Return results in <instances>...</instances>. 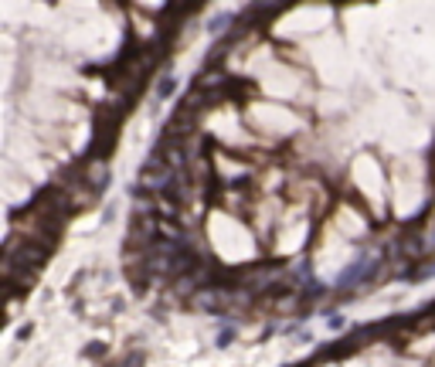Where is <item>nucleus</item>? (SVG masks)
<instances>
[{
    "label": "nucleus",
    "mask_w": 435,
    "mask_h": 367,
    "mask_svg": "<svg viewBox=\"0 0 435 367\" xmlns=\"http://www.w3.org/2000/svg\"><path fill=\"white\" fill-rule=\"evenodd\" d=\"M82 180H85V187H92L95 194H102L113 184L109 160H85V163H82Z\"/></svg>",
    "instance_id": "7ed1b4c3"
},
{
    "label": "nucleus",
    "mask_w": 435,
    "mask_h": 367,
    "mask_svg": "<svg viewBox=\"0 0 435 367\" xmlns=\"http://www.w3.org/2000/svg\"><path fill=\"white\" fill-rule=\"evenodd\" d=\"M231 20H235V17H231V14H221V17H214V20H211V24H208V31H211V34H214V38H218V34H228V27H231Z\"/></svg>",
    "instance_id": "0eeeda50"
},
{
    "label": "nucleus",
    "mask_w": 435,
    "mask_h": 367,
    "mask_svg": "<svg viewBox=\"0 0 435 367\" xmlns=\"http://www.w3.org/2000/svg\"><path fill=\"white\" fill-rule=\"evenodd\" d=\"M343 323H347V320H343L340 313H333V316L326 320V327H330V330H343Z\"/></svg>",
    "instance_id": "9b49d317"
},
{
    "label": "nucleus",
    "mask_w": 435,
    "mask_h": 367,
    "mask_svg": "<svg viewBox=\"0 0 435 367\" xmlns=\"http://www.w3.org/2000/svg\"><path fill=\"white\" fill-rule=\"evenodd\" d=\"M106 344H102V340H92V344H85V350H82V354H85V357H102V354H106Z\"/></svg>",
    "instance_id": "1a4fd4ad"
},
{
    "label": "nucleus",
    "mask_w": 435,
    "mask_h": 367,
    "mask_svg": "<svg viewBox=\"0 0 435 367\" xmlns=\"http://www.w3.org/2000/svg\"><path fill=\"white\" fill-rule=\"evenodd\" d=\"M231 340H235V327H231V323H228V327L221 330V333H218V347H228V344H231Z\"/></svg>",
    "instance_id": "9d476101"
},
{
    "label": "nucleus",
    "mask_w": 435,
    "mask_h": 367,
    "mask_svg": "<svg viewBox=\"0 0 435 367\" xmlns=\"http://www.w3.org/2000/svg\"><path fill=\"white\" fill-rule=\"evenodd\" d=\"M401 251H405L408 258H418V255L425 251V242H422V238H405V242H401Z\"/></svg>",
    "instance_id": "423d86ee"
},
{
    "label": "nucleus",
    "mask_w": 435,
    "mask_h": 367,
    "mask_svg": "<svg viewBox=\"0 0 435 367\" xmlns=\"http://www.w3.org/2000/svg\"><path fill=\"white\" fill-rule=\"evenodd\" d=\"M156 218L160 221H180L184 218V204H177L167 194H156Z\"/></svg>",
    "instance_id": "20e7f679"
},
{
    "label": "nucleus",
    "mask_w": 435,
    "mask_h": 367,
    "mask_svg": "<svg viewBox=\"0 0 435 367\" xmlns=\"http://www.w3.org/2000/svg\"><path fill=\"white\" fill-rule=\"evenodd\" d=\"M173 184V170L163 163V156H146L143 160V167H140V174H136V187L146 194H167V187Z\"/></svg>",
    "instance_id": "f257e3e1"
},
{
    "label": "nucleus",
    "mask_w": 435,
    "mask_h": 367,
    "mask_svg": "<svg viewBox=\"0 0 435 367\" xmlns=\"http://www.w3.org/2000/svg\"><path fill=\"white\" fill-rule=\"evenodd\" d=\"M173 92H177V78H173V75H163V78H160V85H156V96H160V99H170Z\"/></svg>",
    "instance_id": "6e6552de"
},
{
    "label": "nucleus",
    "mask_w": 435,
    "mask_h": 367,
    "mask_svg": "<svg viewBox=\"0 0 435 367\" xmlns=\"http://www.w3.org/2000/svg\"><path fill=\"white\" fill-rule=\"evenodd\" d=\"M126 279H130V289L136 292V296H143L153 282V275L143 269V262H140V265H126Z\"/></svg>",
    "instance_id": "39448f33"
},
{
    "label": "nucleus",
    "mask_w": 435,
    "mask_h": 367,
    "mask_svg": "<svg viewBox=\"0 0 435 367\" xmlns=\"http://www.w3.org/2000/svg\"><path fill=\"white\" fill-rule=\"evenodd\" d=\"M378 272H381V262H378V258H357V262H354V265L340 275V282H337V286H340V289H350V286L357 289V286H364V282L378 279Z\"/></svg>",
    "instance_id": "f03ea898"
},
{
    "label": "nucleus",
    "mask_w": 435,
    "mask_h": 367,
    "mask_svg": "<svg viewBox=\"0 0 435 367\" xmlns=\"http://www.w3.org/2000/svg\"><path fill=\"white\" fill-rule=\"evenodd\" d=\"M31 333H34V327H31V323H24V327L17 330V340H20V344H24V340H27Z\"/></svg>",
    "instance_id": "f8f14e48"
}]
</instances>
